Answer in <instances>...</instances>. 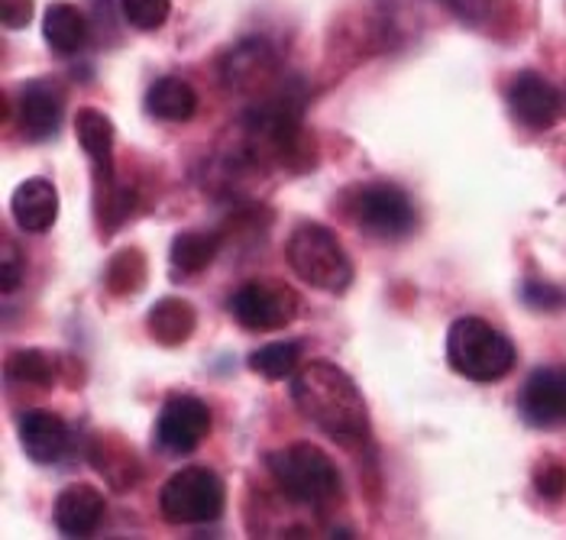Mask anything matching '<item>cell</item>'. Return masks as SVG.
I'll return each mask as SVG.
<instances>
[{"mask_svg":"<svg viewBox=\"0 0 566 540\" xmlns=\"http://www.w3.org/2000/svg\"><path fill=\"white\" fill-rule=\"evenodd\" d=\"M75 136L85 149V156L94 166V181L117 179V162H114V124L107 114L97 107H78L75 110Z\"/></svg>","mask_w":566,"mask_h":540,"instance_id":"obj_16","label":"cell"},{"mask_svg":"<svg viewBox=\"0 0 566 540\" xmlns=\"http://www.w3.org/2000/svg\"><path fill=\"white\" fill-rule=\"evenodd\" d=\"M211 407L195 395H172L156 421V444L172 456L195 453L211 434Z\"/></svg>","mask_w":566,"mask_h":540,"instance_id":"obj_9","label":"cell"},{"mask_svg":"<svg viewBox=\"0 0 566 540\" xmlns=\"http://www.w3.org/2000/svg\"><path fill=\"white\" fill-rule=\"evenodd\" d=\"M447 362L457 375L470 382H499L515 362V343L482 317H457L447 330Z\"/></svg>","mask_w":566,"mask_h":540,"instance_id":"obj_3","label":"cell"},{"mask_svg":"<svg viewBox=\"0 0 566 540\" xmlns=\"http://www.w3.org/2000/svg\"><path fill=\"white\" fill-rule=\"evenodd\" d=\"M0 256H3V263H0V288H3V295H10V292H17L23 285V256H20V250L7 236H3Z\"/></svg>","mask_w":566,"mask_h":540,"instance_id":"obj_29","label":"cell"},{"mask_svg":"<svg viewBox=\"0 0 566 540\" xmlns=\"http://www.w3.org/2000/svg\"><path fill=\"white\" fill-rule=\"evenodd\" d=\"M146 275H149L146 253L136 246H127V250L111 256V263L104 269V288L117 298H130L146 285Z\"/></svg>","mask_w":566,"mask_h":540,"instance_id":"obj_22","label":"cell"},{"mask_svg":"<svg viewBox=\"0 0 566 540\" xmlns=\"http://www.w3.org/2000/svg\"><path fill=\"white\" fill-rule=\"evenodd\" d=\"M285 260L305 285L327 295L347 292L353 282V263L344 243L337 240L331 226L314 224V221L295 226V233L285 243Z\"/></svg>","mask_w":566,"mask_h":540,"instance_id":"obj_4","label":"cell"},{"mask_svg":"<svg viewBox=\"0 0 566 540\" xmlns=\"http://www.w3.org/2000/svg\"><path fill=\"white\" fill-rule=\"evenodd\" d=\"M87 463L101 473V479L114 493H130L143 476V463L127 441L114 434H94L87 444Z\"/></svg>","mask_w":566,"mask_h":540,"instance_id":"obj_14","label":"cell"},{"mask_svg":"<svg viewBox=\"0 0 566 540\" xmlns=\"http://www.w3.org/2000/svg\"><path fill=\"white\" fill-rule=\"evenodd\" d=\"M279 72H282V55L279 49L262 40V36H250L233 43L218 62L220 85L233 94H256L262 97L265 91L279 85Z\"/></svg>","mask_w":566,"mask_h":540,"instance_id":"obj_8","label":"cell"},{"mask_svg":"<svg viewBox=\"0 0 566 540\" xmlns=\"http://www.w3.org/2000/svg\"><path fill=\"white\" fill-rule=\"evenodd\" d=\"M17 130L30 142H45L62 127V97L55 91L33 82L17 94Z\"/></svg>","mask_w":566,"mask_h":540,"instance_id":"obj_15","label":"cell"},{"mask_svg":"<svg viewBox=\"0 0 566 540\" xmlns=\"http://www.w3.org/2000/svg\"><path fill=\"white\" fill-rule=\"evenodd\" d=\"M265 469L275 489L302 508H327L344 493L337 463L307 441L265 453Z\"/></svg>","mask_w":566,"mask_h":540,"instance_id":"obj_2","label":"cell"},{"mask_svg":"<svg viewBox=\"0 0 566 540\" xmlns=\"http://www.w3.org/2000/svg\"><path fill=\"white\" fill-rule=\"evenodd\" d=\"M518 411L531 427L551 431L566 424V369H537L527 375Z\"/></svg>","mask_w":566,"mask_h":540,"instance_id":"obj_11","label":"cell"},{"mask_svg":"<svg viewBox=\"0 0 566 540\" xmlns=\"http://www.w3.org/2000/svg\"><path fill=\"white\" fill-rule=\"evenodd\" d=\"M534 489L547 501H560L566 496V466L557 459H544L534 469Z\"/></svg>","mask_w":566,"mask_h":540,"instance_id":"obj_28","label":"cell"},{"mask_svg":"<svg viewBox=\"0 0 566 540\" xmlns=\"http://www.w3.org/2000/svg\"><path fill=\"white\" fill-rule=\"evenodd\" d=\"M146 110L156 117V120H166V124H185L198 114V91L191 88L185 78H175L166 75L159 78L149 94H146Z\"/></svg>","mask_w":566,"mask_h":540,"instance_id":"obj_21","label":"cell"},{"mask_svg":"<svg viewBox=\"0 0 566 540\" xmlns=\"http://www.w3.org/2000/svg\"><path fill=\"white\" fill-rule=\"evenodd\" d=\"M195 327H198V311H195V305L185 301V298H159V301L149 308V315H146V330H149V337H153L159 347H169V350L188 343L191 333H195Z\"/></svg>","mask_w":566,"mask_h":540,"instance_id":"obj_18","label":"cell"},{"mask_svg":"<svg viewBox=\"0 0 566 540\" xmlns=\"http://www.w3.org/2000/svg\"><path fill=\"white\" fill-rule=\"evenodd\" d=\"M20 444L40 466H55L72 451V427L52 411H27L20 417Z\"/></svg>","mask_w":566,"mask_h":540,"instance_id":"obj_13","label":"cell"},{"mask_svg":"<svg viewBox=\"0 0 566 540\" xmlns=\"http://www.w3.org/2000/svg\"><path fill=\"white\" fill-rule=\"evenodd\" d=\"M33 20V0H3V27L23 30Z\"/></svg>","mask_w":566,"mask_h":540,"instance_id":"obj_31","label":"cell"},{"mask_svg":"<svg viewBox=\"0 0 566 540\" xmlns=\"http://www.w3.org/2000/svg\"><path fill=\"white\" fill-rule=\"evenodd\" d=\"M120 10L133 30L156 33L166 27V20L172 13V0H120Z\"/></svg>","mask_w":566,"mask_h":540,"instance_id":"obj_26","label":"cell"},{"mask_svg":"<svg viewBox=\"0 0 566 540\" xmlns=\"http://www.w3.org/2000/svg\"><path fill=\"white\" fill-rule=\"evenodd\" d=\"M94 211L104 224V236H111L136 211V194L114 181H94Z\"/></svg>","mask_w":566,"mask_h":540,"instance_id":"obj_25","label":"cell"},{"mask_svg":"<svg viewBox=\"0 0 566 540\" xmlns=\"http://www.w3.org/2000/svg\"><path fill=\"white\" fill-rule=\"evenodd\" d=\"M227 493L218 473L205 466H185L166 479L159 493V515L169 525H208L218 521Z\"/></svg>","mask_w":566,"mask_h":540,"instance_id":"obj_5","label":"cell"},{"mask_svg":"<svg viewBox=\"0 0 566 540\" xmlns=\"http://www.w3.org/2000/svg\"><path fill=\"white\" fill-rule=\"evenodd\" d=\"M104 511H107V498L97 486L72 483L55 496L52 521L65 538H87L104 521Z\"/></svg>","mask_w":566,"mask_h":540,"instance_id":"obj_12","label":"cell"},{"mask_svg":"<svg viewBox=\"0 0 566 540\" xmlns=\"http://www.w3.org/2000/svg\"><path fill=\"white\" fill-rule=\"evenodd\" d=\"M447 13H453L460 23H470L476 27L489 17V0H437Z\"/></svg>","mask_w":566,"mask_h":540,"instance_id":"obj_30","label":"cell"},{"mask_svg":"<svg viewBox=\"0 0 566 540\" xmlns=\"http://www.w3.org/2000/svg\"><path fill=\"white\" fill-rule=\"evenodd\" d=\"M298 360H302V343L282 340V343H269L262 350H253L247 357V366L265 382H279V379H289L298 372Z\"/></svg>","mask_w":566,"mask_h":540,"instance_id":"obj_24","label":"cell"},{"mask_svg":"<svg viewBox=\"0 0 566 540\" xmlns=\"http://www.w3.org/2000/svg\"><path fill=\"white\" fill-rule=\"evenodd\" d=\"M518 295H522L524 308L531 311H564L566 308V288L544 278H524Z\"/></svg>","mask_w":566,"mask_h":540,"instance_id":"obj_27","label":"cell"},{"mask_svg":"<svg viewBox=\"0 0 566 540\" xmlns=\"http://www.w3.org/2000/svg\"><path fill=\"white\" fill-rule=\"evenodd\" d=\"M349 204H353L349 211L353 224L376 240H405L418 226V211H415L411 194L392 181H373V184L356 188Z\"/></svg>","mask_w":566,"mask_h":540,"instance_id":"obj_6","label":"cell"},{"mask_svg":"<svg viewBox=\"0 0 566 540\" xmlns=\"http://www.w3.org/2000/svg\"><path fill=\"white\" fill-rule=\"evenodd\" d=\"M302 311V298L279 278H253L230 298L233 320L250 333H272L289 327Z\"/></svg>","mask_w":566,"mask_h":540,"instance_id":"obj_7","label":"cell"},{"mask_svg":"<svg viewBox=\"0 0 566 540\" xmlns=\"http://www.w3.org/2000/svg\"><path fill=\"white\" fill-rule=\"evenodd\" d=\"M292 402L337 447L363 451L373 444V424L363 392L334 362L314 360L292 375Z\"/></svg>","mask_w":566,"mask_h":540,"instance_id":"obj_1","label":"cell"},{"mask_svg":"<svg viewBox=\"0 0 566 540\" xmlns=\"http://www.w3.org/2000/svg\"><path fill=\"white\" fill-rule=\"evenodd\" d=\"M564 110H566V91H564Z\"/></svg>","mask_w":566,"mask_h":540,"instance_id":"obj_32","label":"cell"},{"mask_svg":"<svg viewBox=\"0 0 566 540\" xmlns=\"http://www.w3.org/2000/svg\"><path fill=\"white\" fill-rule=\"evenodd\" d=\"M509 107L522 127L534 130V134H544L560 120L564 94L537 72H518L509 85Z\"/></svg>","mask_w":566,"mask_h":540,"instance_id":"obj_10","label":"cell"},{"mask_svg":"<svg viewBox=\"0 0 566 540\" xmlns=\"http://www.w3.org/2000/svg\"><path fill=\"white\" fill-rule=\"evenodd\" d=\"M223 236L218 230H185L172 240L169 263H172V278H188L205 272L218 260Z\"/></svg>","mask_w":566,"mask_h":540,"instance_id":"obj_19","label":"cell"},{"mask_svg":"<svg viewBox=\"0 0 566 540\" xmlns=\"http://www.w3.org/2000/svg\"><path fill=\"white\" fill-rule=\"evenodd\" d=\"M43 36L52 52L75 55L87 43V17L75 3H49L43 17Z\"/></svg>","mask_w":566,"mask_h":540,"instance_id":"obj_20","label":"cell"},{"mask_svg":"<svg viewBox=\"0 0 566 540\" xmlns=\"http://www.w3.org/2000/svg\"><path fill=\"white\" fill-rule=\"evenodd\" d=\"M59 218V191L43 176L27 179L13 194V221L27 233H45Z\"/></svg>","mask_w":566,"mask_h":540,"instance_id":"obj_17","label":"cell"},{"mask_svg":"<svg viewBox=\"0 0 566 540\" xmlns=\"http://www.w3.org/2000/svg\"><path fill=\"white\" fill-rule=\"evenodd\" d=\"M7 379L49 392L55 385V379H62L59 375V357H49L45 350H17L7 360Z\"/></svg>","mask_w":566,"mask_h":540,"instance_id":"obj_23","label":"cell"}]
</instances>
